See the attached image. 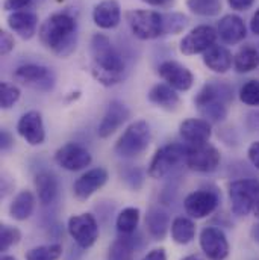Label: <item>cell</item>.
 Wrapping results in <instances>:
<instances>
[{
  "label": "cell",
  "instance_id": "cell-30",
  "mask_svg": "<svg viewBox=\"0 0 259 260\" xmlns=\"http://www.w3.org/2000/svg\"><path fill=\"white\" fill-rule=\"evenodd\" d=\"M259 67V52L253 46L241 47L234 56V68L240 74L250 73Z\"/></svg>",
  "mask_w": 259,
  "mask_h": 260
},
{
  "label": "cell",
  "instance_id": "cell-10",
  "mask_svg": "<svg viewBox=\"0 0 259 260\" xmlns=\"http://www.w3.org/2000/svg\"><path fill=\"white\" fill-rule=\"evenodd\" d=\"M14 79L24 86H29L35 91H43V92L50 91L56 82V77L52 68L37 64H26L18 67L14 71Z\"/></svg>",
  "mask_w": 259,
  "mask_h": 260
},
{
  "label": "cell",
  "instance_id": "cell-5",
  "mask_svg": "<svg viewBox=\"0 0 259 260\" xmlns=\"http://www.w3.org/2000/svg\"><path fill=\"white\" fill-rule=\"evenodd\" d=\"M126 20L129 23L132 34L142 40H155L165 35L164 14L152 9H133L126 14Z\"/></svg>",
  "mask_w": 259,
  "mask_h": 260
},
{
  "label": "cell",
  "instance_id": "cell-36",
  "mask_svg": "<svg viewBox=\"0 0 259 260\" xmlns=\"http://www.w3.org/2000/svg\"><path fill=\"white\" fill-rule=\"evenodd\" d=\"M21 239V233L17 227L2 224L0 227V251L6 253L11 247L17 245Z\"/></svg>",
  "mask_w": 259,
  "mask_h": 260
},
{
  "label": "cell",
  "instance_id": "cell-38",
  "mask_svg": "<svg viewBox=\"0 0 259 260\" xmlns=\"http://www.w3.org/2000/svg\"><path fill=\"white\" fill-rule=\"evenodd\" d=\"M14 46H15V41H14L12 34L2 30L0 32V53H2V56L9 55L14 50Z\"/></svg>",
  "mask_w": 259,
  "mask_h": 260
},
{
  "label": "cell",
  "instance_id": "cell-25",
  "mask_svg": "<svg viewBox=\"0 0 259 260\" xmlns=\"http://www.w3.org/2000/svg\"><path fill=\"white\" fill-rule=\"evenodd\" d=\"M35 189L38 201L43 206H50L56 201L60 195V183L58 179L47 171H43L35 176Z\"/></svg>",
  "mask_w": 259,
  "mask_h": 260
},
{
  "label": "cell",
  "instance_id": "cell-49",
  "mask_svg": "<svg viewBox=\"0 0 259 260\" xmlns=\"http://www.w3.org/2000/svg\"><path fill=\"white\" fill-rule=\"evenodd\" d=\"M58 2H63V0H58Z\"/></svg>",
  "mask_w": 259,
  "mask_h": 260
},
{
  "label": "cell",
  "instance_id": "cell-39",
  "mask_svg": "<svg viewBox=\"0 0 259 260\" xmlns=\"http://www.w3.org/2000/svg\"><path fill=\"white\" fill-rule=\"evenodd\" d=\"M247 157L250 160V164L259 170V141H253L247 150Z\"/></svg>",
  "mask_w": 259,
  "mask_h": 260
},
{
  "label": "cell",
  "instance_id": "cell-14",
  "mask_svg": "<svg viewBox=\"0 0 259 260\" xmlns=\"http://www.w3.org/2000/svg\"><path fill=\"white\" fill-rule=\"evenodd\" d=\"M91 160H93V157H91L90 151L76 142H67L64 145H61L55 153L56 165L67 171L85 170L87 167H90Z\"/></svg>",
  "mask_w": 259,
  "mask_h": 260
},
{
  "label": "cell",
  "instance_id": "cell-47",
  "mask_svg": "<svg viewBox=\"0 0 259 260\" xmlns=\"http://www.w3.org/2000/svg\"><path fill=\"white\" fill-rule=\"evenodd\" d=\"M181 260H202L198 256H194V254H191V256H187V257H184V259Z\"/></svg>",
  "mask_w": 259,
  "mask_h": 260
},
{
  "label": "cell",
  "instance_id": "cell-2",
  "mask_svg": "<svg viewBox=\"0 0 259 260\" xmlns=\"http://www.w3.org/2000/svg\"><path fill=\"white\" fill-rule=\"evenodd\" d=\"M38 37L46 49L60 58H67L76 50L77 21L67 12L52 14L46 21H43Z\"/></svg>",
  "mask_w": 259,
  "mask_h": 260
},
{
  "label": "cell",
  "instance_id": "cell-19",
  "mask_svg": "<svg viewBox=\"0 0 259 260\" xmlns=\"http://www.w3.org/2000/svg\"><path fill=\"white\" fill-rule=\"evenodd\" d=\"M217 34L224 44L235 46L244 41V38L247 37V27L241 17L235 14H227L218 21Z\"/></svg>",
  "mask_w": 259,
  "mask_h": 260
},
{
  "label": "cell",
  "instance_id": "cell-22",
  "mask_svg": "<svg viewBox=\"0 0 259 260\" xmlns=\"http://www.w3.org/2000/svg\"><path fill=\"white\" fill-rule=\"evenodd\" d=\"M8 27L23 40H31L37 34L38 15L32 11H17L8 17Z\"/></svg>",
  "mask_w": 259,
  "mask_h": 260
},
{
  "label": "cell",
  "instance_id": "cell-46",
  "mask_svg": "<svg viewBox=\"0 0 259 260\" xmlns=\"http://www.w3.org/2000/svg\"><path fill=\"white\" fill-rule=\"evenodd\" d=\"M252 213H253V215H255V216L259 219V197H258V200H256V203H255V206H253Z\"/></svg>",
  "mask_w": 259,
  "mask_h": 260
},
{
  "label": "cell",
  "instance_id": "cell-8",
  "mask_svg": "<svg viewBox=\"0 0 259 260\" xmlns=\"http://www.w3.org/2000/svg\"><path fill=\"white\" fill-rule=\"evenodd\" d=\"M185 164L195 173H212L221 162V154L217 147L209 142L187 144L185 145Z\"/></svg>",
  "mask_w": 259,
  "mask_h": 260
},
{
  "label": "cell",
  "instance_id": "cell-44",
  "mask_svg": "<svg viewBox=\"0 0 259 260\" xmlns=\"http://www.w3.org/2000/svg\"><path fill=\"white\" fill-rule=\"evenodd\" d=\"M250 29H252V32H253L255 35H258L259 37V8L256 9V12L253 14V17H252V21H250Z\"/></svg>",
  "mask_w": 259,
  "mask_h": 260
},
{
  "label": "cell",
  "instance_id": "cell-12",
  "mask_svg": "<svg viewBox=\"0 0 259 260\" xmlns=\"http://www.w3.org/2000/svg\"><path fill=\"white\" fill-rule=\"evenodd\" d=\"M220 204V195L215 191L198 189L187 195L184 201V209L187 215L193 219H203L215 212Z\"/></svg>",
  "mask_w": 259,
  "mask_h": 260
},
{
  "label": "cell",
  "instance_id": "cell-17",
  "mask_svg": "<svg viewBox=\"0 0 259 260\" xmlns=\"http://www.w3.org/2000/svg\"><path fill=\"white\" fill-rule=\"evenodd\" d=\"M17 132L29 145H41L46 141V129L41 112L27 111L23 114L17 123Z\"/></svg>",
  "mask_w": 259,
  "mask_h": 260
},
{
  "label": "cell",
  "instance_id": "cell-4",
  "mask_svg": "<svg viewBox=\"0 0 259 260\" xmlns=\"http://www.w3.org/2000/svg\"><path fill=\"white\" fill-rule=\"evenodd\" d=\"M152 141V130L147 121L138 120L130 123L123 132V135L116 142L114 151L117 156L125 159H133L142 154Z\"/></svg>",
  "mask_w": 259,
  "mask_h": 260
},
{
  "label": "cell",
  "instance_id": "cell-18",
  "mask_svg": "<svg viewBox=\"0 0 259 260\" xmlns=\"http://www.w3.org/2000/svg\"><path fill=\"white\" fill-rule=\"evenodd\" d=\"M130 118V111L129 108L120 102V100H112L108 108H106V112L99 124V129L97 133L100 138L106 139L109 138L111 135H114L117 130L120 129L128 120Z\"/></svg>",
  "mask_w": 259,
  "mask_h": 260
},
{
  "label": "cell",
  "instance_id": "cell-32",
  "mask_svg": "<svg viewBox=\"0 0 259 260\" xmlns=\"http://www.w3.org/2000/svg\"><path fill=\"white\" fill-rule=\"evenodd\" d=\"M63 256V245L61 244H49V245H38L31 248L26 253V260H58Z\"/></svg>",
  "mask_w": 259,
  "mask_h": 260
},
{
  "label": "cell",
  "instance_id": "cell-29",
  "mask_svg": "<svg viewBox=\"0 0 259 260\" xmlns=\"http://www.w3.org/2000/svg\"><path fill=\"white\" fill-rule=\"evenodd\" d=\"M135 248L132 235H120L108 250V260H135Z\"/></svg>",
  "mask_w": 259,
  "mask_h": 260
},
{
  "label": "cell",
  "instance_id": "cell-43",
  "mask_svg": "<svg viewBox=\"0 0 259 260\" xmlns=\"http://www.w3.org/2000/svg\"><path fill=\"white\" fill-rule=\"evenodd\" d=\"M247 127L253 132H259V112H252L247 117Z\"/></svg>",
  "mask_w": 259,
  "mask_h": 260
},
{
  "label": "cell",
  "instance_id": "cell-31",
  "mask_svg": "<svg viewBox=\"0 0 259 260\" xmlns=\"http://www.w3.org/2000/svg\"><path fill=\"white\" fill-rule=\"evenodd\" d=\"M141 219V212L138 207H126L123 209L116 219V227L120 235H133L138 229Z\"/></svg>",
  "mask_w": 259,
  "mask_h": 260
},
{
  "label": "cell",
  "instance_id": "cell-11",
  "mask_svg": "<svg viewBox=\"0 0 259 260\" xmlns=\"http://www.w3.org/2000/svg\"><path fill=\"white\" fill-rule=\"evenodd\" d=\"M218 38L217 29L208 24H200L191 29L179 44V50L185 56H193V55H203L208 49H211Z\"/></svg>",
  "mask_w": 259,
  "mask_h": 260
},
{
  "label": "cell",
  "instance_id": "cell-33",
  "mask_svg": "<svg viewBox=\"0 0 259 260\" xmlns=\"http://www.w3.org/2000/svg\"><path fill=\"white\" fill-rule=\"evenodd\" d=\"M187 6L195 15L202 17H215L221 11L220 0H187Z\"/></svg>",
  "mask_w": 259,
  "mask_h": 260
},
{
  "label": "cell",
  "instance_id": "cell-3",
  "mask_svg": "<svg viewBox=\"0 0 259 260\" xmlns=\"http://www.w3.org/2000/svg\"><path fill=\"white\" fill-rule=\"evenodd\" d=\"M232 100V88L224 82L214 80L202 86V89L195 95L194 105L200 115L212 124L226 120Z\"/></svg>",
  "mask_w": 259,
  "mask_h": 260
},
{
  "label": "cell",
  "instance_id": "cell-28",
  "mask_svg": "<svg viewBox=\"0 0 259 260\" xmlns=\"http://www.w3.org/2000/svg\"><path fill=\"white\" fill-rule=\"evenodd\" d=\"M171 239L178 245H188L195 238V222L190 216H178L171 221Z\"/></svg>",
  "mask_w": 259,
  "mask_h": 260
},
{
  "label": "cell",
  "instance_id": "cell-37",
  "mask_svg": "<svg viewBox=\"0 0 259 260\" xmlns=\"http://www.w3.org/2000/svg\"><path fill=\"white\" fill-rule=\"evenodd\" d=\"M240 100L247 106H259V80L252 79L240 89Z\"/></svg>",
  "mask_w": 259,
  "mask_h": 260
},
{
  "label": "cell",
  "instance_id": "cell-34",
  "mask_svg": "<svg viewBox=\"0 0 259 260\" xmlns=\"http://www.w3.org/2000/svg\"><path fill=\"white\" fill-rule=\"evenodd\" d=\"M164 24H165V35H178L187 27L188 17L181 12H168L164 14Z\"/></svg>",
  "mask_w": 259,
  "mask_h": 260
},
{
  "label": "cell",
  "instance_id": "cell-1",
  "mask_svg": "<svg viewBox=\"0 0 259 260\" xmlns=\"http://www.w3.org/2000/svg\"><path fill=\"white\" fill-rule=\"evenodd\" d=\"M91 74L103 86H114L125 77V61L103 34H96L90 43Z\"/></svg>",
  "mask_w": 259,
  "mask_h": 260
},
{
  "label": "cell",
  "instance_id": "cell-21",
  "mask_svg": "<svg viewBox=\"0 0 259 260\" xmlns=\"http://www.w3.org/2000/svg\"><path fill=\"white\" fill-rule=\"evenodd\" d=\"M179 133L187 144L209 142L212 136V126L205 118H188L181 123Z\"/></svg>",
  "mask_w": 259,
  "mask_h": 260
},
{
  "label": "cell",
  "instance_id": "cell-35",
  "mask_svg": "<svg viewBox=\"0 0 259 260\" xmlns=\"http://www.w3.org/2000/svg\"><path fill=\"white\" fill-rule=\"evenodd\" d=\"M20 95H21V91L18 86L11 85L8 82H2V85H0V108L3 111L11 109L20 100Z\"/></svg>",
  "mask_w": 259,
  "mask_h": 260
},
{
  "label": "cell",
  "instance_id": "cell-9",
  "mask_svg": "<svg viewBox=\"0 0 259 260\" xmlns=\"http://www.w3.org/2000/svg\"><path fill=\"white\" fill-rule=\"evenodd\" d=\"M67 230L71 239L83 250L91 248L100 236L99 222L96 216L88 212L70 216L67 222Z\"/></svg>",
  "mask_w": 259,
  "mask_h": 260
},
{
  "label": "cell",
  "instance_id": "cell-16",
  "mask_svg": "<svg viewBox=\"0 0 259 260\" xmlns=\"http://www.w3.org/2000/svg\"><path fill=\"white\" fill-rule=\"evenodd\" d=\"M109 176L108 171L102 167L88 170L87 173H83L73 185V195L79 200V201H85L88 200L91 195H94L99 189H102L106 182H108Z\"/></svg>",
  "mask_w": 259,
  "mask_h": 260
},
{
  "label": "cell",
  "instance_id": "cell-45",
  "mask_svg": "<svg viewBox=\"0 0 259 260\" xmlns=\"http://www.w3.org/2000/svg\"><path fill=\"white\" fill-rule=\"evenodd\" d=\"M141 2H144V3H147V5H150V6H167V5H170L173 0H141Z\"/></svg>",
  "mask_w": 259,
  "mask_h": 260
},
{
  "label": "cell",
  "instance_id": "cell-40",
  "mask_svg": "<svg viewBox=\"0 0 259 260\" xmlns=\"http://www.w3.org/2000/svg\"><path fill=\"white\" fill-rule=\"evenodd\" d=\"M227 3L234 11H247L253 6L255 0H227Z\"/></svg>",
  "mask_w": 259,
  "mask_h": 260
},
{
  "label": "cell",
  "instance_id": "cell-27",
  "mask_svg": "<svg viewBox=\"0 0 259 260\" xmlns=\"http://www.w3.org/2000/svg\"><path fill=\"white\" fill-rule=\"evenodd\" d=\"M37 204V197L32 191H20L9 204V215L15 221H26L32 216Z\"/></svg>",
  "mask_w": 259,
  "mask_h": 260
},
{
  "label": "cell",
  "instance_id": "cell-7",
  "mask_svg": "<svg viewBox=\"0 0 259 260\" xmlns=\"http://www.w3.org/2000/svg\"><path fill=\"white\" fill-rule=\"evenodd\" d=\"M185 150L187 148L182 144H167V145L158 148L149 164V168H147L149 177H152L155 180L165 177L182 160H185Z\"/></svg>",
  "mask_w": 259,
  "mask_h": 260
},
{
  "label": "cell",
  "instance_id": "cell-42",
  "mask_svg": "<svg viewBox=\"0 0 259 260\" xmlns=\"http://www.w3.org/2000/svg\"><path fill=\"white\" fill-rule=\"evenodd\" d=\"M12 145H14L12 135L9 132H6V130H2V133H0V147H2V150L8 151Z\"/></svg>",
  "mask_w": 259,
  "mask_h": 260
},
{
  "label": "cell",
  "instance_id": "cell-15",
  "mask_svg": "<svg viewBox=\"0 0 259 260\" xmlns=\"http://www.w3.org/2000/svg\"><path fill=\"white\" fill-rule=\"evenodd\" d=\"M158 73L161 79L176 91L185 92L190 91L194 85V74L185 65L179 64L176 61L162 62L158 68Z\"/></svg>",
  "mask_w": 259,
  "mask_h": 260
},
{
  "label": "cell",
  "instance_id": "cell-20",
  "mask_svg": "<svg viewBox=\"0 0 259 260\" xmlns=\"http://www.w3.org/2000/svg\"><path fill=\"white\" fill-rule=\"evenodd\" d=\"M94 24L100 29H114L120 24L122 20V9L117 0H103L96 5L93 11Z\"/></svg>",
  "mask_w": 259,
  "mask_h": 260
},
{
  "label": "cell",
  "instance_id": "cell-26",
  "mask_svg": "<svg viewBox=\"0 0 259 260\" xmlns=\"http://www.w3.org/2000/svg\"><path fill=\"white\" fill-rule=\"evenodd\" d=\"M171 227L167 212L159 207H150L146 215V229L155 241H164Z\"/></svg>",
  "mask_w": 259,
  "mask_h": 260
},
{
  "label": "cell",
  "instance_id": "cell-50",
  "mask_svg": "<svg viewBox=\"0 0 259 260\" xmlns=\"http://www.w3.org/2000/svg\"><path fill=\"white\" fill-rule=\"evenodd\" d=\"M32 2H34V0H32Z\"/></svg>",
  "mask_w": 259,
  "mask_h": 260
},
{
  "label": "cell",
  "instance_id": "cell-41",
  "mask_svg": "<svg viewBox=\"0 0 259 260\" xmlns=\"http://www.w3.org/2000/svg\"><path fill=\"white\" fill-rule=\"evenodd\" d=\"M142 260H167V251L165 248H153L152 251H149Z\"/></svg>",
  "mask_w": 259,
  "mask_h": 260
},
{
  "label": "cell",
  "instance_id": "cell-13",
  "mask_svg": "<svg viewBox=\"0 0 259 260\" xmlns=\"http://www.w3.org/2000/svg\"><path fill=\"white\" fill-rule=\"evenodd\" d=\"M200 248L208 260H224L229 256V241L218 227H205L200 232Z\"/></svg>",
  "mask_w": 259,
  "mask_h": 260
},
{
  "label": "cell",
  "instance_id": "cell-48",
  "mask_svg": "<svg viewBox=\"0 0 259 260\" xmlns=\"http://www.w3.org/2000/svg\"><path fill=\"white\" fill-rule=\"evenodd\" d=\"M0 260H17V259H15L14 256H9V254H3V256H2V259H0Z\"/></svg>",
  "mask_w": 259,
  "mask_h": 260
},
{
  "label": "cell",
  "instance_id": "cell-24",
  "mask_svg": "<svg viewBox=\"0 0 259 260\" xmlns=\"http://www.w3.org/2000/svg\"><path fill=\"white\" fill-rule=\"evenodd\" d=\"M203 64L214 73L224 74L234 65V55L231 53L229 49L218 46V44H214L211 49H208L203 53Z\"/></svg>",
  "mask_w": 259,
  "mask_h": 260
},
{
  "label": "cell",
  "instance_id": "cell-23",
  "mask_svg": "<svg viewBox=\"0 0 259 260\" xmlns=\"http://www.w3.org/2000/svg\"><path fill=\"white\" fill-rule=\"evenodd\" d=\"M147 97H149L150 103H153L155 106H158L164 111H168V112L176 111L181 106L179 94L176 92V89H173L167 83H158V85L152 86Z\"/></svg>",
  "mask_w": 259,
  "mask_h": 260
},
{
  "label": "cell",
  "instance_id": "cell-6",
  "mask_svg": "<svg viewBox=\"0 0 259 260\" xmlns=\"http://www.w3.org/2000/svg\"><path fill=\"white\" fill-rule=\"evenodd\" d=\"M231 209L237 216H247L252 213L253 206L259 197V180L243 179L229 183Z\"/></svg>",
  "mask_w": 259,
  "mask_h": 260
}]
</instances>
